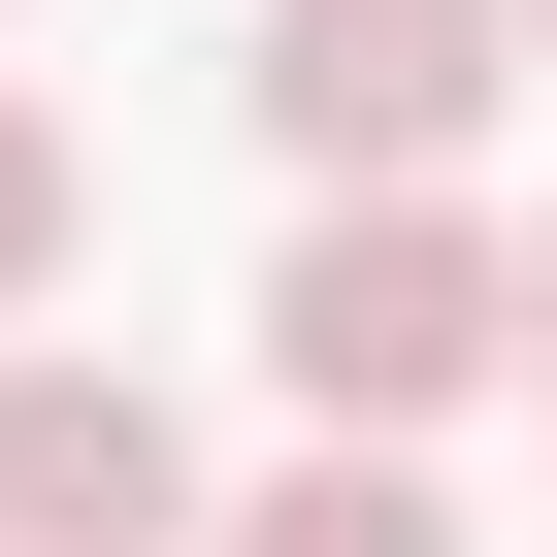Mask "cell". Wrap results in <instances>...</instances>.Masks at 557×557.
Returning <instances> with one entry per match:
<instances>
[{
	"mask_svg": "<svg viewBox=\"0 0 557 557\" xmlns=\"http://www.w3.org/2000/svg\"><path fill=\"white\" fill-rule=\"evenodd\" d=\"M262 361H296V426H459L524 361V262L426 164H361V197H296V262H262Z\"/></svg>",
	"mask_w": 557,
	"mask_h": 557,
	"instance_id": "6da1fadb",
	"label": "cell"
},
{
	"mask_svg": "<svg viewBox=\"0 0 557 557\" xmlns=\"http://www.w3.org/2000/svg\"><path fill=\"white\" fill-rule=\"evenodd\" d=\"M262 132H296V197H361V164H459L492 99H524V0H262V66H230Z\"/></svg>",
	"mask_w": 557,
	"mask_h": 557,
	"instance_id": "7a4b0ae2",
	"label": "cell"
},
{
	"mask_svg": "<svg viewBox=\"0 0 557 557\" xmlns=\"http://www.w3.org/2000/svg\"><path fill=\"white\" fill-rule=\"evenodd\" d=\"M0 557H197V426L132 361H34L0 329Z\"/></svg>",
	"mask_w": 557,
	"mask_h": 557,
	"instance_id": "3957f363",
	"label": "cell"
},
{
	"mask_svg": "<svg viewBox=\"0 0 557 557\" xmlns=\"http://www.w3.org/2000/svg\"><path fill=\"white\" fill-rule=\"evenodd\" d=\"M197 557H459V492H426V426H329V459H262Z\"/></svg>",
	"mask_w": 557,
	"mask_h": 557,
	"instance_id": "277c9868",
	"label": "cell"
},
{
	"mask_svg": "<svg viewBox=\"0 0 557 557\" xmlns=\"http://www.w3.org/2000/svg\"><path fill=\"white\" fill-rule=\"evenodd\" d=\"M66 262H99V164H66V99H0V329H34Z\"/></svg>",
	"mask_w": 557,
	"mask_h": 557,
	"instance_id": "5b68a950",
	"label": "cell"
},
{
	"mask_svg": "<svg viewBox=\"0 0 557 557\" xmlns=\"http://www.w3.org/2000/svg\"><path fill=\"white\" fill-rule=\"evenodd\" d=\"M524 394H557V230H524Z\"/></svg>",
	"mask_w": 557,
	"mask_h": 557,
	"instance_id": "8992f818",
	"label": "cell"
},
{
	"mask_svg": "<svg viewBox=\"0 0 557 557\" xmlns=\"http://www.w3.org/2000/svg\"><path fill=\"white\" fill-rule=\"evenodd\" d=\"M524 66H557V0H524Z\"/></svg>",
	"mask_w": 557,
	"mask_h": 557,
	"instance_id": "52a82bcc",
	"label": "cell"
}]
</instances>
